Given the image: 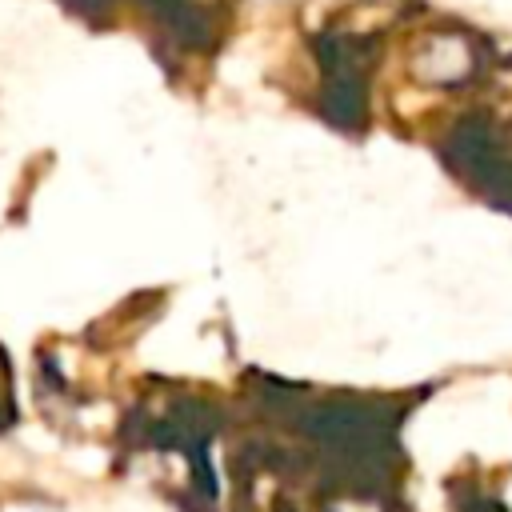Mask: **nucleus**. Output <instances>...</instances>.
<instances>
[]
</instances>
